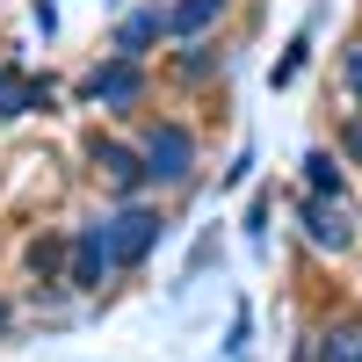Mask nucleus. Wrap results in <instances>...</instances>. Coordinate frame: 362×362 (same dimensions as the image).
I'll use <instances>...</instances> for the list:
<instances>
[{
    "label": "nucleus",
    "mask_w": 362,
    "mask_h": 362,
    "mask_svg": "<svg viewBox=\"0 0 362 362\" xmlns=\"http://www.w3.org/2000/svg\"><path fill=\"white\" fill-rule=\"evenodd\" d=\"M153 247H160V210L124 203V210H109V218L80 225V239H73V276H66V283H73V290H102L109 276L138 268Z\"/></svg>",
    "instance_id": "1"
},
{
    "label": "nucleus",
    "mask_w": 362,
    "mask_h": 362,
    "mask_svg": "<svg viewBox=\"0 0 362 362\" xmlns=\"http://www.w3.org/2000/svg\"><path fill=\"white\" fill-rule=\"evenodd\" d=\"M138 153H145V181H153V189H181V181L196 174V138L181 124H145Z\"/></svg>",
    "instance_id": "2"
},
{
    "label": "nucleus",
    "mask_w": 362,
    "mask_h": 362,
    "mask_svg": "<svg viewBox=\"0 0 362 362\" xmlns=\"http://www.w3.org/2000/svg\"><path fill=\"white\" fill-rule=\"evenodd\" d=\"M87 102H95V109H116V116L138 109V102H145V66H138V58H109V66H95Z\"/></svg>",
    "instance_id": "3"
},
{
    "label": "nucleus",
    "mask_w": 362,
    "mask_h": 362,
    "mask_svg": "<svg viewBox=\"0 0 362 362\" xmlns=\"http://www.w3.org/2000/svg\"><path fill=\"white\" fill-rule=\"evenodd\" d=\"M95 174L109 181L116 196H138V189H145V153L124 145V138H95Z\"/></svg>",
    "instance_id": "4"
},
{
    "label": "nucleus",
    "mask_w": 362,
    "mask_h": 362,
    "mask_svg": "<svg viewBox=\"0 0 362 362\" xmlns=\"http://www.w3.org/2000/svg\"><path fill=\"white\" fill-rule=\"evenodd\" d=\"M305 232H312V247H326V254H348L355 247V225H348L341 196H305Z\"/></svg>",
    "instance_id": "5"
},
{
    "label": "nucleus",
    "mask_w": 362,
    "mask_h": 362,
    "mask_svg": "<svg viewBox=\"0 0 362 362\" xmlns=\"http://www.w3.org/2000/svg\"><path fill=\"white\" fill-rule=\"evenodd\" d=\"M160 37H167V8H138V15H124V29H116V58H138L145 66V51Z\"/></svg>",
    "instance_id": "6"
},
{
    "label": "nucleus",
    "mask_w": 362,
    "mask_h": 362,
    "mask_svg": "<svg viewBox=\"0 0 362 362\" xmlns=\"http://www.w3.org/2000/svg\"><path fill=\"white\" fill-rule=\"evenodd\" d=\"M225 8H232V0H174V8H167V37H203V29H218L225 22Z\"/></svg>",
    "instance_id": "7"
},
{
    "label": "nucleus",
    "mask_w": 362,
    "mask_h": 362,
    "mask_svg": "<svg viewBox=\"0 0 362 362\" xmlns=\"http://www.w3.org/2000/svg\"><path fill=\"white\" fill-rule=\"evenodd\" d=\"M312 362H362V326H355V319L326 326V334L312 341Z\"/></svg>",
    "instance_id": "8"
},
{
    "label": "nucleus",
    "mask_w": 362,
    "mask_h": 362,
    "mask_svg": "<svg viewBox=\"0 0 362 362\" xmlns=\"http://www.w3.org/2000/svg\"><path fill=\"white\" fill-rule=\"evenodd\" d=\"M305 167H312V196H341V167L326 160V153H312Z\"/></svg>",
    "instance_id": "9"
},
{
    "label": "nucleus",
    "mask_w": 362,
    "mask_h": 362,
    "mask_svg": "<svg viewBox=\"0 0 362 362\" xmlns=\"http://www.w3.org/2000/svg\"><path fill=\"white\" fill-rule=\"evenodd\" d=\"M58 261H66V247H58V239H44V247H29V268H37V276H51Z\"/></svg>",
    "instance_id": "10"
},
{
    "label": "nucleus",
    "mask_w": 362,
    "mask_h": 362,
    "mask_svg": "<svg viewBox=\"0 0 362 362\" xmlns=\"http://www.w3.org/2000/svg\"><path fill=\"white\" fill-rule=\"evenodd\" d=\"M341 153H348V167H362V116L341 124Z\"/></svg>",
    "instance_id": "11"
},
{
    "label": "nucleus",
    "mask_w": 362,
    "mask_h": 362,
    "mask_svg": "<svg viewBox=\"0 0 362 362\" xmlns=\"http://www.w3.org/2000/svg\"><path fill=\"white\" fill-rule=\"evenodd\" d=\"M341 73H348V87L362 95V37H348V51H341Z\"/></svg>",
    "instance_id": "12"
},
{
    "label": "nucleus",
    "mask_w": 362,
    "mask_h": 362,
    "mask_svg": "<svg viewBox=\"0 0 362 362\" xmlns=\"http://www.w3.org/2000/svg\"><path fill=\"white\" fill-rule=\"evenodd\" d=\"M0 334H8V305H0Z\"/></svg>",
    "instance_id": "13"
}]
</instances>
